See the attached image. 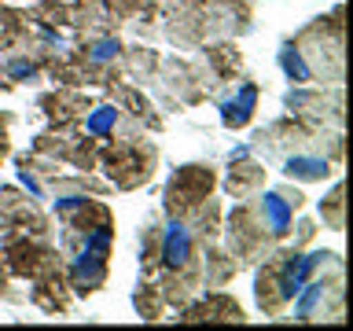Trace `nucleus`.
<instances>
[{
  "instance_id": "obj_1",
  "label": "nucleus",
  "mask_w": 353,
  "mask_h": 331,
  "mask_svg": "<svg viewBox=\"0 0 353 331\" xmlns=\"http://www.w3.org/2000/svg\"><path fill=\"white\" fill-rule=\"evenodd\" d=\"M302 210V192L291 188H272L265 195H247L228 217V247L239 261L265 258L276 243L291 236L294 214Z\"/></svg>"
},
{
  "instance_id": "obj_2",
  "label": "nucleus",
  "mask_w": 353,
  "mask_h": 331,
  "mask_svg": "<svg viewBox=\"0 0 353 331\" xmlns=\"http://www.w3.org/2000/svg\"><path fill=\"white\" fill-rule=\"evenodd\" d=\"M327 261H335V254L327 250H316V254H302V250H280V254H265V265L258 272V305L261 313L269 317H280L287 305L294 302V294L313 280V276L324 269Z\"/></svg>"
},
{
  "instance_id": "obj_3",
  "label": "nucleus",
  "mask_w": 353,
  "mask_h": 331,
  "mask_svg": "<svg viewBox=\"0 0 353 331\" xmlns=\"http://www.w3.org/2000/svg\"><path fill=\"white\" fill-rule=\"evenodd\" d=\"M294 320H339L346 309V291H342V269L335 265L331 276H313L302 291L294 294Z\"/></svg>"
},
{
  "instance_id": "obj_4",
  "label": "nucleus",
  "mask_w": 353,
  "mask_h": 331,
  "mask_svg": "<svg viewBox=\"0 0 353 331\" xmlns=\"http://www.w3.org/2000/svg\"><path fill=\"white\" fill-rule=\"evenodd\" d=\"M99 159H103V170L118 188H140L143 181H151V170H154V148L148 140L107 143Z\"/></svg>"
},
{
  "instance_id": "obj_5",
  "label": "nucleus",
  "mask_w": 353,
  "mask_h": 331,
  "mask_svg": "<svg viewBox=\"0 0 353 331\" xmlns=\"http://www.w3.org/2000/svg\"><path fill=\"white\" fill-rule=\"evenodd\" d=\"M217 177L210 166H181L170 177V188H165V214L170 217H192L199 206L210 203L214 195Z\"/></svg>"
},
{
  "instance_id": "obj_6",
  "label": "nucleus",
  "mask_w": 353,
  "mask_h": 331,
  "mask_svg": "<svg viewBox=\"0 0 353 331\" xmlns=\"http://www.w3.org/2000/svg\"><path fill=\"white\" fill-rule=\"evenodd\" d=\"M280 166L291 181H302V184H313V181H327L331 177V159L324 151V143L316 148H298V151H287L280 154Z\"/></svg>"
},
{
  "instance_id": "obj_7",
  "label": "nucleus",
  "mask_w": 353,
  "mask_h": 331,
  "mask_svg": "<svg viewBox=\"0 0 353 331\" xmlns=\"http://www.w3.org/2000/svg\"><path fill=\"white\" fill-rule=\"evenodd\" d=\"M184 324H243V309L239 302L232 294L225 291H217V294H206L203 302H195V305H188L184 313H181Z\"/></svg>"
},
{
  "instance_id": "obj_8",
  "label": "nucleus",
  "mask_w": 353,
  "mask_h": 331,
  "mask_svg": "<svg viewBox=\"0 0 353 331\" xmlns=\"http://www.w3.org/2000/svg\"><path fill=\"white\" fill-rule=\"evenodd\" d=\"M254 107H258V85H254V81H243L239 92L221 103V121H225L228 129H243V126L254 118Z\"/></svg>"
},
{
  "instance_id": "obj_9",
  "label": "nucleus",
  "mask_w": 353,
  "mask_h": 331,
  "mask_svg": "<svg viewBox=\"0 0 353 331\" xmlns=\"http://www.w3.org/2000/svg\"><path fill=\"white\" fill-rule=\"evenodd\" d=\"M261 166H254V162H239V166H232V173H228V192L236 195V199H247L254 195L261 188Z\"/></svg>"
},
{
  "instance_id": "obj_10",
  "label": "nucleus",
  "mask_w": 353,
  "mask_h": 331,
  "mask_svg": "<svg viewBox=\"0 0 353 331\" xmlns=\"http://www.w3.org/2000/svg\"><path fill=\"white\" fill-rule=\"evenodd\" d=\"M118 110L114 107H96V110H88V118H85V137H92V140H110L114 137V129H118Z\"/></svg>"
},
{
  "instance_id": "obj_11",
  "label": "nucleus",
  "mask_w": 353,
  "mask_h": 331,
  "mask_svg": "<svg viewBox=\"0 0 353 331\" xmlns=\"http://www.w3.org/2000/svg\"><path fill=\"white\" fill-rule=\"evenodd\" d=\"M26 37V19L15 15V11H4L0 8V48H15V44Z\"/></svg>"
},
{
  "instance_id": "obj_12",
  "label": "nucleus",
  "mask_w": 353,
  "mask_h": 331,
  "mask_svg": "<svg viewBox=\"0 0 353 331\" xmlns=\"http://www.w3.org/2000/svg\"><path fill=\"white\" fill-rule=\"evenodd\" d=\"M327 221H331V228H342V184H335V192H331Z\"/></svg>"
},
{
  "instance_id": "obj_13",
  "label": "nucleus",
  "mask_w": 353,
  "mask_h": 331,
  "mask_svg": "<svg viewBox=\"0 0 353 331\" xmlns=\"http://www.w3.org/2000/svg\"><path fill=\"white\" fill-rule=\"evenodd\" d=\"M0 159H8V118L0 114Z\"/></svg>"
},
{
  "instance_id": "obj_14",
  "label": "nucleus",
  "mask_w": 353,
  "mask_h": 331,
  "mask_svg": "<svg viewBox=\"0 0 353 331\" xmlns=\"http://www.w3.org/2000/svg\"><path fill=\"white\" fill-rule=\"evenodd\" d=\"M8 287V280H4V254H0V291Z\"/></svg>"
}]
</instances>
